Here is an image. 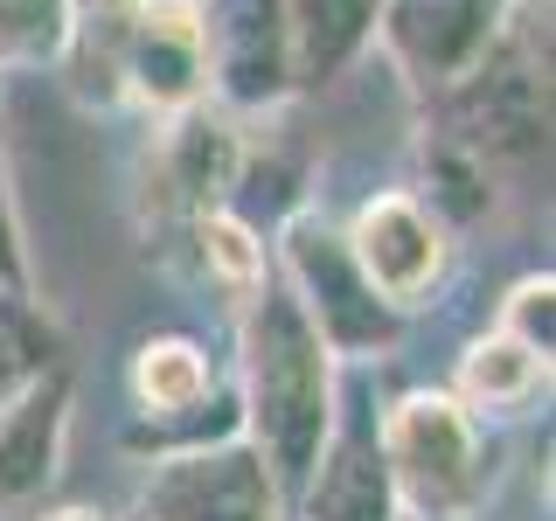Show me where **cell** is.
Listing matches in <instances>:
<instances>
[{"label": "cell", "mask_w": 556, "mask_h": 521, "mask_svg": "<svg viewBox=\"0 0 556 521\" xmlns=\"http://www.w3.org/2000/svg\"><path fill=\"white\" fill-rule=\"evenodd\" d=\"M508 14H515V0H382L376 49L404 77V91L417 104H431L494 49Z\"/></svg>", "instance_id": "cell-10"}, {"label": "cell", "mask_w": 556, "mask_h": 521, "mask_svg": "<svg viewBox=\"0 0 556 521\" xmlns=\"http://www.w3.org/2000/svg\"><path fill=\"white\" fill-rule=\"evenodd\" d=\"M341 243H348V257H355V271L369 278V292L390 313H404V320L417 306L439 300V285L452 271V251H459L410 188H376V195H362L355 216L341 223Z\"/></svg>", "instance_id": "cell-8"}, {"label": "cell", "mask_w": 556, "mask_h": 521, "mask_svg": "<svg viewBox=\"0 0 556 521\" xmlns=\"http://www.w3.org/2000/svg\"><path fill=\"white\" fill-rule=\"evenodd\" d=\"M376 452L390 473L396 514L410 521H473L494 500L501 452L494 431L452 390H404L376 410Z\"/></svg>", "instance_id": "cell-4"}, {"label": "cell", "mask_w": 556, "mask_h": 521, "mask_svg": "<svg viewBox=\"0 0 556 521\" xmlns=\"http://www.w3.org/2000/svg\"><path fill=\"white\" fill-rule=\"evenodd\" d=\"M425 126L473 147L501 181L549 161V0H515L494 49L425 104Z\"/></svg>", "instance_id": "cell-3"}, {"label": "cell", "mask_w": 556, "mask_h": 521, "mask_svg": "<svg viewBox=\"0 0 556 521\" xmlns=\"http://www.w3.org/2000/svg\"><path fill=\"white\" fill-rule=\"evenodd\" d=\"M292 521H404L390 494V473H382V452H376V417H355V424H334L313 480L292 500Z\"/></svg>", "instance_id": "cell-12"}, {"label": "cell", "mask_w": 556, "mask_h": 521, "mask_svg": "<svg viewBox=\"0 0 556 521\" xmlns=\"http://www.w3.org/2000/svg\"><path fill=\"white\" fill-rule=\"evenodd\" d=\"M237 161H243V118H230L223 104H188L174 118H153L147 147H139V167H132L139 237L174 251L195 216L230 208Z\"/></svg>", "instance_id": "cell-6"}, {"label": "cell", "mask_w": 556, "mask_h": 521, "mask_svg": "<svg viewBox=\"0 0 556 521\" xmlns=\"http://www.w3.org/2000/svg\"><path fill=\"white\" fill-rule=\"evenodd\" d=\"M139 521H292V508L265 459L243 445V431H230V439L147 459Z\"/></svg>", "instance_id": "cell-7"}, {"label": "cell", "mask_w": 556, "mask_h": 521, "mask_svg": "<svg viewBox=\"0 0 556 521\" xmlns=\"http://www.w3.org/2000/svg\"><path fill=\"white\" fill-rule=\"evenodd\" d=\"M28 521H118V514L98 508V500H56V508H35Z\"/></svg>", "instance_id": "cell-21"}, {"label": "cell", "mask_w": 556, "mask_h": 521, "mask_svg": "<svg viewBox=\"0 0 556 521\" xmlns=\"http://www.w3.org/2000/svg\"><path fill=\"white\" fill-rule=\"evenodd\" d=\"M549 390V355H535V347H521L515 334H501V327H486L459 347V369H452V396H459L466 410L480 417H521L535 410V396Z\"/></svg>", "instance_id": "cell-15"}, {"label": "cell", "mask_w": 556, "mask_h": 521, "mask_svg": "<svg viewBox=\"0 0 556 521\" xmlns=\"http://www.w3.org/2000/svg\"><path fill=\"white\" fill-rule=\"evenodd\" d=\"M174 251H188V265H195L230 306H237L251 285H265V278H271V243L257 237L251 223L237 216V208H208V216H195V223H188V237L174 243Z\"/></svg>", "instance_id": "cell-16"}, {"label": "cell", "mask_w": 556, "mask_h": 521, "mask_svg": "<svg viewBox=\"0 0 556 521\" xmlns=\"http://www.w3.org/2000/svg\"><path fill=\"white\" fill-rule=\"evenodd\" d=\"M84 0H0V77L56 69Z\"/></svg>", "instance_id": "cell-18"}, {"label": "cell", "mask_w": 556, "mask_h": 521, "mask_svg": "<svg viewBox=\"0 0 556 521\" xmlns=\"http://www.w3.org/2000/svg\"><path fill=\"white\" fill-rule=\"evenodd\" d=\"M382 0H286V42H292V84L327 91L376 49Z\"/></svg>", "instance_id": "cell-13"}, {"label": "cell", "mask_w": 556, "mask_h": 521, "mask_svg": "<svg viewBox=\"0 0 556 521\" xmlns=\"http://www.w3.org/2000/svg\"><path fill=\"white\" fill-rule=\"evenodd\" d=\"M501 334H515L521 347H535V355H556V278L549 271H529L508 285V300L494 313Z\"/></svg>", "instance_id": "cell-19"}, {"label": "cell", "mask_w": 556, "mask_h": 521, "mask_svg": "<svg viewBox=\"0 0 556 521\" xmlns=\"http://www.w3.org/2000/svg\"><path fill=\"white\" fill-rule=\"evenodd\" d=\"M0 292H35L28 230H22V202H14V174H8V153H0Z\"/></svg>", "instance_id": "cell-20"}, {"label": "cell", "mask_w": 556, "mask_h": 521, "mask_svg": "<svg viewBox=\"0 0 556 521\" xmlns=\"http://www.w3.org/2000/svg\"><path fill=\"white\" fill-rule=\"evenodd\" d=\"M341 424V361L320 347L292 292L265 278L237 300V431L265 459L286 508Z\"/></svg>", "instance_id": "cell-1"}, {"label": "cell", "mask_w": 556, "mask_h": 521, "mask_svg": "<svg viewBox=\"0 0 556 521\" xmlns=\"http://www.w3.org/2000/svg\"><path fill=\"white\" fill-rule=\"evenodd\" d=\"M271 278L292 292V306L306 313V327L320 334V347L341 361H390L404 341V313H390L369 292V278L355 271L341 243V223L320 202L286 216L271 230Z\"/></svg>", "instance_id": "cell-5"}, {"label": "cell", "mask_w": 556, "mask_h": 521, "mask_svg": "<svg viewBox=\"0 0 556 521\" xmlns=\"http://www.w3.org/2000/svg\"><path fill=\"white\" fill-rule=\"evenodd\" d=\"M208 49V104L230 118H271L300 98L286 42V0H195Z\"/></svg>", "instance_id": "cell-9"}, {"label": "cell", "mask_w": 556, "mask_h": 521, "mask_svg": "<svg viewBox=\"0 0 556 521\" xmlns=\"http://www.w3.org/2000/svg\"><path fill=\"white\" fill-rule=\"evenodd\" d=\"M63 361V327L35 292H0V404L28 396L35 382H49Z\"/></svg>", "instance_id": "cell-17"}, {"label": "cell", "mask_w": 556, "mask_h": 521, "mask_svg": "<svg viewBox=\"0 0 556 521\" xmlns=\"http://www.w3.org/2000/svg\"><path fill=\"white\" fill-rule=\"evenodd\" d=\"M63 84L91 112L174 118L208 104V49L195 0H84L63 49Z\"/></svg>", "instance_id": "cell-2"}, {"label": "cell", "mask_w": 556, "mask_h": 521, "mask_svg": "<svg viewBox=\"0 0 556 521\" xmlns=\"http://www.w3.org/2000/svg\"><path fill=\"white\" fill-rule=\"evenodd\" d=\"M63 445H70V369L0 404V514L42 508V494L63 473Z\"/></svg>", "instance_id": "cell-11"}, {"label": "cell", "mask_w": 556, "mask_h": 521, "mask_svg": "<svg viewBox=\"0 0 556 521\" xmlns=\"http://www.w3.org/2000/svg\"><path fill=\"white\" fill-rule=\"evenodd\" d=\"M410 195L439 216V230L459 243V237H473L486 216L501 208V174L480 161L473 147H459V139H445V132H417V181H410Z\"/></svg>", "instance_id": "cell-14"}]
</instances>
